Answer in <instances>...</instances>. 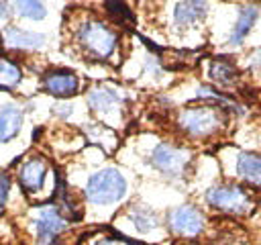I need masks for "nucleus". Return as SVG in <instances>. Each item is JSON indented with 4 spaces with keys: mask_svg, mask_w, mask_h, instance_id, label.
I'll return each instance as SVG.
<instances>
[{
    "mask_svg": "<svg viewBox=\"0 0 261 245\" xmlns=\"http://www.w3.org/2000/svg\"><path fill=\"white\" fill-rule=\"evenodd\" d=\"M65 35L86 61L116 65L122 57V35L108 20L94 12H73L65 18Z\"/></svg>",
    "mask_w": 261,
    "mask_h": 245,
    "instance_id": "obj_1",
    "label": "nucleus"
},
{
    "mask_svg": "<svg viewBox=\"0 0 261 245\" xmlns=\"http://www.w3.org/2000/svg\"><path fill=\"white\" fill-rule=\"evenodd\" d=\"M230 112L216 102L194 100L173 114V127L179 137L190 143H208L224 135Z\"/></svg>",
    "mask_w": 261,
    "mask_h": 245,
    "instance_id": "obj_2",
    "label": "nucleus"
},
{
    "mask_svg": "<svg viewBox=\"0 0 261 245\" xmlns=\"http://www.w3.org/2000/svg\"><path fill=\"white\" fill-rule=\"evenodd\" d=\"M128 190L130 182L120 167L102 165L88 174L82 188V198L90 208L112 210L128 198Z\"/></svg>",
    "mask_w": 261,
    "mask_h": 245,
    "instance_id": "obj_3",
    "label": "nucleus"
},
{
    "mask_svg": "<svg viewBox=\"0 0 261 245\" xmlns=\"http://www.w3.org/2000/svg\"><path fill=\"white\" fill-rule=\"evenodd\" d=\"M71 220L53 202H37L24 214V229L33 245H61Z\"/></svg>",
    "mask_w": 261,
    "mask_h": 245,
    "instance_id": "obj_4",
    "label": "nucleus"
},
{
    "mask_svg": "<svg viewBox=\"0 0 261 245\" xmlns=\"http://www.w3.org/2000/svg\"><path fill=\"white\" fill-rule=\"evenodd\" d=\"M147 165L167 182H186L194 165V151L188 145L157 139L147 149Z\"/></svg>",
    "mask_w": 261,
    "mask_h": 245,
    "instance_id": "obj_5",
    "label": "nucleus"
},
{
    "mask_svg": "<svg viewBox=\"0 0 261 245\" xmlns=\"http://www.w3.org/2000/svg\"><path fill=\"white\" fill-rule=\"evenodd\" d=\"M204 202L210 210L224 216H249L257 208V194L237 180H224L206 188Z\"/></svg>",
    "mask_w": 261,
    "mask_h": 245,
    "instance_id": "obj_6",
    "label": "nucleus"
},
{
    "mask_svg": "<svg viewBox=\"0 0 261 245\" xmlns=\"http://www.w3.org/2000/svg\"><path fill=\"white\" fill-rule=\"evenodd\" d=\"M84 100L88 110L96 116L98 122L110 129H118L124 125L128 110V96L122 88L108 82H98L88 86Z\"/></svg>",
    "mask_w": 261,
    "mask_h": 245,
    "instance_id": "obj_7",
    "label": "nucleus"
},
{
    "mask_svg": "<svg viewBox=\"0 0 261 245\" xmlns=\"http://www.w3.org/2000/svg\"><path fill=\"white\" fill-rule=\"evenodd\" d=\"M53 167L47 155H43L41 151H29L24 153L14 167V182L18 184L20 192L27 198L45 202V188L49 184V176H51Z\"/></svg>",
    "mask_w": 261,
    "mask_h": 245,
    "instance_id": "obj_8",
    "label": "nucleus"
},
{
    "mask_svg": "<svg viewBox=\"0 0 261 245\" xmlns=\"http://www.w3.org/2000/svg\"><path fill=\"white\" fill-rule=\"evenodd\" d=\"M163 223H165V231L171 237L184 239V241L198 239L208 229L206 212L200 206H196L194 202H181L177 206H171L165 212V220Z\"/></svg>",
    "mask_w": 261,
    "mask_h": 245,
    "instance_id": "obj_9",
    "label": "nucleus"
},
{
    "mask_svg": "<svg viewBox=\"0 0 261 245\" xmlns=\"http://www.w3.org/2000/svg\"><path fill=\"white\" fill-rule=\"evenodd\" d=\"M116 227L133 237L139 239H151L165 229L159 212L143 202H130L118 216H116Z\"/></svg>",
    "mask_w": 261,
    "mask_h": 245,
    "instance_id": "obj_10",
    "label": "nucleus"
},
{
    "mask_svg": "<svg viewBox=\"0 0 261 245\" xmlns=\"http://www.w3.org/2000/svg\"><path fill=\"white\" fill-rule=\"evenodd\" d=\"M39 86L47 96H51L55 100H71L84 88L82 78L69 67H47V69H43L41 76H39Z\"/></svg>",
    "mask_w": 261,
    "mask_h": 245,
    "instance_id": "obj_11",
    "label": "nucleus"
},
{
    "mask_svg": "<svg viewBox=\"0 0 261 245\" xmlns=\"http://www.w3.org/2000/svg\"><path fill=\"white\" fill-rule=\"evenodd\" d=\"M2 37V49L8 53H20V55H33L47 47V35L41 31L24 29L18 22H8L0 29Z\"/></svg>",
    "mask_w": 261,
    "mask_h": 245,
    "instance_id": "obj_12",
    "label": "nucleus"
},
{
    "mask_svg": "<svg viewBox=\"0 0 261 245\" xmlns=\"http://www.w3.org/2000/svg\"><path fill=\"white\" fill-rule=\"evenodd\" d=\"M24 118H27L24 102H18L14 98L0 100V147L20 137Z\"/></svg>",
    "mask_w": 261,
    "mask_h": 245,
    "instance_id": "obj_13",
    "label": "nucleus"
},
{
    "mask_svg": "<svg viewBox=\"0 0 261 245\" xmlns=\"http://www.w3.org/2000/svg\"><path fill=\"white\" fill-rule=\"evenodd\" d=\"M230 172L237 182L249 188H261V153L234 149L230 153Z\"/></svg>",
    "mask_w": 261,
    "mask_h": 245,
    "instance_id": "obj_14",
    "label": "nucleus"
},
{
    "mask_svg": "<svg viewBox=\"0 0 261 245\" xmlns=\"http://www.w3.org/2000/svg\"><path fill=\"white\" fill-rule=\"evenodd\" d=\"M259 4L255 0H247V2H241L237 6V14H234V22L226 35V45L228 47H241L245 43V39L251 35L255 22L259 20Z\"/></svg>",
    "mask_w": 261,
    "mask_h": 245,
    "instance_id": "obj_15",
    "label": "nucleus"
},
{
    "mask_svg": "<svg viewBox=\"0 0 261 245\" xmlns=\"http://www.w3.org/2000/svg\"><path fill=\"white\" fill-rule=\"evenodd\" d=\"M208 69H206V76H208V84L218 88L220 92L222 90H234L241 86V71L237 67V63L226 57V55H216L212 59H208Z\"/></svg>",
    "mask_w": 261,
    "mask_h": 245,
    "instance_id": "obj_16",
    "label": "nucleus"
},
{
    "mask_svg": "<svg viewBox=\"0 0 261 245\" xmlns=\"http://www.w3.org/2000/svg\"><path fill=\"white\" fill-rule=\"evenodd\" d=\"M206 12L208 10L198 8L188 0H173L169 6V27L177 33H188L204 22Z\"/></svg>",
    "mask_w": 261,
    "mask_h": 245,
    "instance_id": "obj_17",
    "label": "nucleus"
},
{
    "mask_svg": "<svg viewBox=\"0 0 261 245\" xmlns=\"http://www.w3.org/2000/svg\"><path fill=\"white\" fill-rule=\"evenodd\" d=\"M24 84V67L14 55L0 53V92H16Z\"/></svg>",
    "mask_w": 261,
    "mask_h": 245,
    "instance_id": "obj_18",
    "label": "nucleus"
},
{
    "mask_svg": "<svg viewBox=\"0 0 261 245\" xmlns=\"http://www.w3.org/2000/svg\"><path fill=\"white\" fill-rule=\"evenodd\" d=\"M16 18L27 22H43L49 14L45 0H8Z\"/></svg>",
    "mask_w": 261,
    "mask_h": 245,
    "instance_id": "obj_19",
    "label": "nucleus"
},
{
    "mask_svg": "<svg viewBox=\"0 0 261 245\" xmlns=\"http://www.w3.org/2000/svg\"><path fill=\"white\" fill-rule=\"evenodd\" d=\"M84 131H86V135L90 137V141L96 145V147H100V149H104V151H114L116 147H118V137H116V133H114V129H110V127H106V125H102V122H88L86 127H84Z\"/></svg>",
    "mask_w": 261,
    "mask_h": 245,
    "instance_id": "obj_20",
    "label": "nucleus"
},
{
    "mask_svg": "<svg viewBox=\"0 0 261 245\" xmlns=\"http://www.w3.org/2000/svg\"><path fill=\"white\" fill-rule=\"evenodd\" d=\"M104 10H106V18L118 27H124V24H133L135 22V14L130 12L128 4L124 0H106L104 2Z\"/></svg>",
    "mask_w": 261,
    "mask_h": 245,
    "instance_id": "obj_21",
    "label": "nucleus"
},
{
    "mask_svg": "<svg viewBox=\"0 0 261 245\" xmlns=\"http://www.w3.org/2000/svg\"><path fill=\"white\" fill-rule=\"evenodd\" d=\"M77 245H139L126 237H122L120 233H112V231H92L88 233Z\"/></svg>",
    "mask_w": 261,
    "mask_h": 245,
    "instance_id": "obj_22",
    "label": "nucleus"
},
{
    "mask_svg": "<svg viewBox=\"0 0 261 245\" xmlns=\"http://www.w3.org/2000/svg\"><path fill=\"white\" fill-rule=\"evenodd\" d=\"M12 186H14V176L8 174L6 169H0V210H4L6 204L10 202Z\"/></svg>",
    "mask_w": 261,
    "mask_h": 245,
    "instance_id": "obj_23",
    "label": "nucleus"
},
{
    "mask_svg": "<svg viewBox=\"0 0 261 245\" xmlns=\"http://www.w3.org/2000/svg\"><path fill=\"white\" fill-rule=\"evenodd\" d=\"M75 112V104L71 100H57L53 106H51V114L59 120H69Z\"/></svg>",
    "mask_w": 261,
    "mask_h": 245,
    "instance_id": "obj_24",
    "label": "nucleus"
},
{
    "mask_svg": "<svg viewBox=\"0 0 261 245\" xmlns=\"http://www.w3.org/2000/svg\"><path fill=\"white\" fill-rule=\"evenodd\" d=\"M247 67H249L253 74H261V47H259V49H253V51L247 55Z\"/></svg>",
    "mask_w": 261,
    "mask_h": 245,
    "instance_id": "obj_25",
    "label": "nucleus"
},
{
    "mask_svg": "<svg viewBox=\"0 0 261 245\" xmlns=\"http://www.w3.org/2000/svg\"><path fill=\"white\" fill-rule=\"evenodd\" d=\"M12 18H14V12H12L10 2L8 0H0V24L4 27L8 22H12Z\"/></svg>",
    "mask_w": 261,
    "mask_h": 245,
    "instance_id": "obj_26",
    "label": "nucleus"
},
{
    "mask_svg": "<svg viewBox=\"0 0 261 245\" xmlns=\"http://www.w3.org/2000/svg\"><path fill=\"white\" fill-rule=\"evenodd\" d=\"M188 2H192V4H194V6H198V8L208 10V2H210V0H188Z\"/></svg>",
    "mask_w": 261,
    "mask_h": 245,
    "instance_id": "obj_27",
    "label": "nucleus"
},
{
    "mask_svg": "<svg viewBox=\"0 0 261 245\" xmlns=\"http://www.w3.org/2000/svg\"><path fill=\"white\" fill-rule=\"evenodd\" d=\"M0 51H2V37H0Z\"/></svg>",
    "mask_w": 261,
    "mask_h": 245,
    "instance_id": "obj_28",
    "label": "nucleus"
},
{
    "mask_svg": "<svg viewBox=\"0 0 261 245\" xmlns=\"http://www.w3.org/2000/svg\"><path fill=\"white\" fill-rule=\"evenodd\" d=\"M188 245H198V243H188Z\"/></svg>",
    "mask_w": 261,
    "mask_h": 245,
    "instance_id": "obj_29",
    "label": "nucleus"
}]
</instances>
